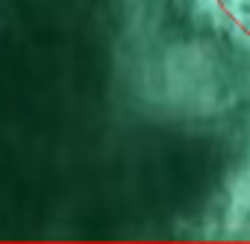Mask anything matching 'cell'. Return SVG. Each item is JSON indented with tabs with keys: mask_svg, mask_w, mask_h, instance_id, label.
<instances>
[{
	"mask_svg": "<svg viewBox=\"0 0 250 244\" xmlns=\"http://www.w3.org/2000/svg\"><path fill=\"white\" fill-rule=\"evenodd\" d=\"M0 241H250V33L221 0H0Z\"/></svg>",
	"mask_w": 250,
	"mask_h": 244,
	"instance_id": "1",
	"label": "cell"
}]
</instances>
